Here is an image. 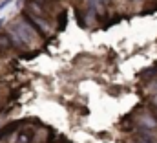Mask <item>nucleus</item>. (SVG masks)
<instances>
[{
    "label": "nucleus",
    "mask_w": 157,
    "mask_h": 143,
    "mask_svg": "<svg viewBox=\"0 0 157 143\" xmlns=\"http://www.w3.org/2000/svg\"><path fill=\"white\" fill-rule=\"evenodd\" d=\"M9 48H13V42H11L9 33H0V50L6 51V50H9Z\"/></svg>",
    "instance_id": "3"
},
{
    "label": "nucleus",
    "mask_w": 157,
    "mask_h": 143,
    "mask_svg": "<svg viewBox=\"0 0 157 143\" xmlns=\"http://www.w3.org/2000/svg\"><path fill=\"white\" fill-rule=\"evenodd\" d=\"M2 24H4V18H2V17H0V26H2Z\"/></svg>",
    "instance_id": "10"
},
{
    "label": "nucleus",
    "mask_w": 157,
    "mask_h": 143,
    "mask_svg": "<svg viewBox=\"0 0 157 143\" xmlns=\"http://www.w3.org/2000/svg\"><path fill=\"white\" fill-rule=\"evenodd\" d=\"M9 30H11L13 33H17V37L26 44V48H28V46H33L40 37H42L39 31H37V28H35V26H33V24H31L24 15H22V18H20V20H17Z\"/></svg>",
    "instance_id": "1"
},
{
    "label": "nucleus",
    "mask_w": 157,
    "mask_h": 143,
    "mask_svg": "<svg viewBox=\"0 0 157 143\" xmlns=\"http://www.w3.org/2000/svg\"><path fill=\"white\" fill-rule=\"evenodd\" d=\"M17 125H18V123H9L7 127H4V129L0 130V140H2V138H7V136H9V134L17 129Z\"/></svg>",
    "instance_id": "4"
},
{
    "label": "nucleus",
    "mask_w": 157,
    "mask_h": 143,
    "mask_svg": "<svg viewBox=\"0 0 157 143\" xmlns=\"http://www.w3.org/2000/svg\"><path fill=\"white\" fill-rule=\"evenodd\" d=\"M101 4H102V7H108L112 4V0H101Z\"/></svg>",
    "instance_id": "7"
},
{
    "label": "nucleus",
    "mask_w": 157,
    "mask_h": 143,
    "mask_svg": "<svg viewBox=\"0 0 157 143\" xmlns=\"http://www.w3.org/2000/svg\"><path fill=\"white\" fill-rule=\"evenodd\" d=\"M11 2H13V0H4V2H0V11H2L4 7H7V6H9Z\"/></svg>",
    "instance_id": "6"
},
{
    "label": "nucleus",
    "mask_w": 157,
    "mask_h": 143,
    "mask_svg": "<svg viewBox=\"0 0 157 143\" xmlns=\"http://www.w3.org/2000/svg\"><path fill=\"white\" fill-rule=\"evenodd\" d=\"M29 141H31V134H29V132H26V130H22V132L18 134L17 143H29Z\"/></svg>",
    "instance_id": "5"
},
{
    "label": "nucleus",
    "mask_w": 157,
    "mask_h": 143,
    "mask_svg": "<svg viewBox=\"0 0 157 143\" xmlns=\"http://www.w3.org/2000/svg\"><path fill=\"white\" fill-rule=\"evenodd\" d=\"M130 2H133V4H139V2H141V0H130Z\"/></svg>",
    "instance_id": "9"
},
{
    "label": "nucleus",
    "mask_w": 157,
    "mask_h": 143,
    "mask_svg": "<svg viewBox=\"0 0 157 143\" xmlns=\"http://www.w3.org/2000/svg\"><path fill=\"white\" fill-rule=\"evenodd\" d=\"M137 121H139V127H143V129H146V130H155L157 129V117L152 114V112H141V116L137 117Z\"/></svg>",
    "instance_id": "2"
},
{
    "label": "nucleus",
    "mask_w": 157,
    "mask_h": 143,
    "mask_svg": "<svg viewBox=\"0 0 157 143\" xmlns=\"http://www.w3.org/2000/svg\"><path fill=\"white\" fill-rule=\"evenodd\" d=\"M152 103H154L155 108H157V94H155V96H152Z\"/></svg>",
    "instance_id": "8"
}]
</instances>
